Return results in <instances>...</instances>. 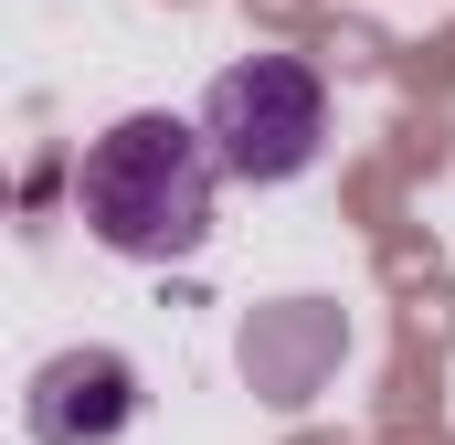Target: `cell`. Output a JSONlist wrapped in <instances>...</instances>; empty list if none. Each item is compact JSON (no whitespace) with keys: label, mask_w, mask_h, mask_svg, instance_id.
<instances>
[{"label":"cell","mask_w":455,"mask_h":445,"mask_svg":"<svg viewBox=\"0 0 455 445\" xmlns=\"http://www.w3.org/2000/svg\"><path fill=\"white\" fill-rule=\"evenodd\" d=\"M21 425L32 445H116L138 425V371L116 350H53L21 392Z\"/></svg>","instance_id":"obj_3"},{"label":"cell","mask_w":455,"mask_h":445,"mask_svg":"<svg viewBox=\"0 0 455 445\" xmlns=\"http://www.w3.org/2000/svg\"><path fill=\"white\" fill-rule=\"evenodd\" d=\"M202 138H212L223 181H297L318 159V138H329L318 64H297V53H243V64H223L212 96H202Z\"/></svg>","instance_id":"obj_2"},{"label":"cell","mask_w":455,"mask_h":445,"mask_svg":"<svg viewBox=\"0 0 455 445\" xmlns=\"http://www.w3.org/2000/svg\"><path fill=\"white\" fill-rule=\"evenodd\" d=\"M212 138L202 117H170V107H138L116 117L107 138H85L75 159V213L107 255H138V265H170V255H202L212 244Z\"/></svg>","instance_id":"obj_1"}]
</instances>
